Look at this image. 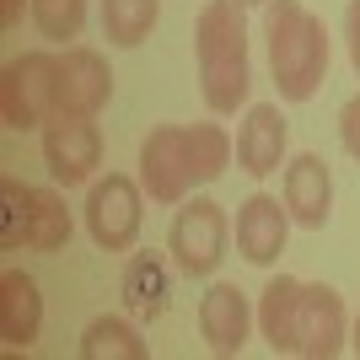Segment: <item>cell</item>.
<instances>
[{"instance_id": "cell-1", "label": "cell", "mask_w": 360, "mask_h": 360, "mask_svg": "<svg viewBox=\"0 0 360 360\" xmlns=\"http://www.w3.org/2000/svg\"><path fill=\"white\" fill-rule=\"evenodd\" d=\"M248 6L242 0H205L194 16V54H199V91L210 113H237L253 86L248 60Z\"/></svg>"}, {"instance_id": "cell-2", "label": "cell", "mask_w": 360, "mask_h": 360, "mask_svg": "<svg viewBox=\"0 0 360 360\" xmlns=\"http://www.w3.org/2000/svg\"><path fill=\"white\" fill-rule=\"evenodd\" d=\"M264 44H269V75L285 103H312L328 75V27L301 0H269L264 6Z\"/></svg>"}, {"instance_id": "cell-3", "label": "cell", "mask_w": 360, "mask_h": 360, "mask_svg": "<svg viewBox=\"0 0 360 360\" xmlns=\"http://www.w3.org/2000/svg\"><path fill=\"white\" fill-rule=\"evenodd\" d=\"M70 205L44 183L0 178V242L6 253H60L70 242Z\"/></svg>"}, {"instance_id": "cell-4", "label": "cell", "mask_w": 360, "mask_h": 360, "mask_svg": "<svg viewBox=\"0 0 360 360\" xmlns=\"http://www.w3.org/2000/svg\"><path fill=\"white\" fill-rule=\"evenodd\" d=\"M226 242H231V221H226V210L205 194L183 199L172 226H167V253H172L178 274H188V280H205V274L221 269Z\"/></svg>"}, {"instance_id": "cell-5", "label": "cell", "mask_w": 360, "mask_h": 360, "mask_svg": "<svg viewBox=\"0 0 360 360\" xmlns=\"http://www.w3.org/2000/svg\"><path fill=\"white\" fill-rule=\"evenodd\" d=\"M54 70H60V54H49V49H27L0 70V119H6V129L27 135V129H44L54 119Z\"/></svg>"}, {"instance_id": "cell-6", "label": "cell", "mask_w": 360, "mask_h": 360, "mask_svg": "<svg viewBox=\"0 0 360 360\" xmlns=\"http://www.w3.org/2000/svg\"><path fill=\"white\" fill-rule=\"evenodd\" d=\"M199 183L194 162V135L188 124H162L140 140V188L150 205H183Z\"/></svg>"}, {"instance_id": "cell-7", "label": "cell", "mask_w": 360, "mask_h": 360, "mask_svg": "<svg viewBox=\"0 0 360 360\" xmlns=\"http://www.w3.org/2000/svg\"><path fill=\"white\" fill-rule=\"evenodd\" d=\"M86 231L103 253H129L146 226V188L129 172H108L86 188Z\"/></svg>"}, {"instance_id": "cell-8", "label": "cell", "mask_w": 360, "mask_h": 360, "mask_svg": "<svg viewBox=\"0 0 360 360\" xmlns=\"http://www.w3.org/2000/svg\"><path fill=\"white\" fill-rule=\"evenodd\" d=\"M113 97V70L97 49L86 44H65L60 70H54V113L65 119H97Z\"/></svg>"}, {"instance_id": "cell-9", "label": "cell", "mask_w": 360, "mask_h": 360, "mask_svg": "<svg viewBox=\"0 0 360 360\" xmlns=\"http://www.w3.org/2000/svg\"><path fill=\"white\" fill-rule=\"evenodd\" d=\"M44 167L54 172L60 188H75V183H86L97 167H103V129L91 119H54L44 124Z\"/></svg>"}, {"instance_id": "cell-10", "label": "cell", "mask_w": 360, "mask_h": 360, "mask_svg": "<svg viewBox=\"0 0 360 360\" xmlns=\"http://www.w3.org/2000/svg\"><path fill=\"white\" fill-rule=\"evenodd\" d=\"M280 199H285V210L296 226L307 231H323L333 215V172L328 162L317 156V150H301L285 162V178H280Z\"/></svg>"}, {"instance_id": "cell-11", "label": "cell", "mask_w": 360, "mask_h": 360, "mask_svg": "<svg viewBox=\"0 0 360 360\" xmlns=\"http://www.w3.org/2000/svg\"><path fill=\"white\" fill-rule=\"evenodd\" d=\"M231 237H237V253L258 269H269L274 258L285 253V237H290V210L285 199L274 194H248L237 205V226H231Z\"/></svg>"}, {"instance_id": "cell-12", "label": "cell", "mask_w": 360, "mask_h": 360, "mask_svg": "<svg viewBox=\"0 0 360 360\" xmlns=\"http://www.w3.org/2000/svg\"><path fill=\"white\" fill-rule=\"evenodd\" d=\"M301 345L296 355L307 360H333L349 345V317H345V296L333 285H301Z\"/></svg>"}, {"instance_id": "cell-13", "label": "cell", "mask_w": 360, "mask_h": 360, "mask_svg": "<svg viewBox=\"0 0 360 360\" xmlns=\"http://www.w3.org/2000/svg\"><path fill=\"white\" fill-rule=\"evenodd\" d=\"M253 323H258V307H248V296L231 280H215L205 290V301H199V333H205V345L215 355H237L248 345Z\"/></svg>"}, {"instance_id": "cell-14", "label": "cell", "mask_w": 360, "mask_h": 360, "mask_svg": "<svg viewBox=\"0 0 360 360\" xmlns=\"http://www.w3.org/2000/svg\"><path fill=\"white\" fill-rule=\"evenodd\" d=\"M237 167L248 178H269L285 167V113L280 103H253L237 129Z\"/></svg>"}, {"instance_id": "cell-15", "label": "cell", "mask_w": 360, "mask_h": 360, "mask_svg": "<svg viewBox=\"0 0 360 360\" xmlns=\"http://www.w3.org/2000/svg\"><path fill=\"white\" fill-rule=\"evenodd\" d=\"M38 328H44V296H38V280L22 269L0 274V345L6 349H32L38 345Z\"/></svg>"}, {"instance_id": "cell-16", "label": "cell", "mask_w": 360, "mask_h": 360, "mask_svg": "<svg viewBox=\"0 0 360 360\" xmlns=\"http://www.w3.org/2000/svg\"><path fill=\"white\" fill-rule=\"evenodd\" d=\"M301 280L296 274H274L269 285L258 290V333L269 339L274 355H296L301 345Z\"/></svg>"}, {"instance_id": "cell-17", "label": "cell", "mask_w": 360, "mask_h": 360, "mask_svg": "<svg viewBox=\"0 0 360 360\" xmlns=\"http://www.w3.org/2000/svg\"><path fill=\"white\" fill-rule=\"evenodd\" d=\"M172 269H178V264H167L162 253H129V264H124V274H119L124 307L135 317H162L167 296H172Z\"/></svg>"}, {"instance_id": "cell-18", "label": "cell", "mask_w": 360, "mask_h": 360, "mask_svg": "<svg viewBox=\"0 0 360 360\" xmlns=\"http://www.w3.org/2000/svg\"><path fill=\"white\" fill-rule=\"evenodd\" d=\"M81 360H146L150 345L140 339V328L129 317H91L81 333Z\"/></svg>"}, {"instance_id": "cell-19", "label": "cell", "mask_w": 360, "mask_h": 360, "mask_svg": "<svg viewBox=\"0 0 360 360\" xmlns=\"http://www.w3.org/2000/svg\"><path fill=\"white\" fill-rule=\"evenodd\" d=\"M162 16V0H103V38L113 49H140Z\"/></svg>"}, {"instance_id": "cell-20", "label": "cell", "mask_w": 360, "mask_h": 360, "mask_svg": "<svg viewBox=\"0 0 360 360\" xmlns=\"http://www.w3.org/2000/svg\"><path fill=\"white\" fill-rule=\"evenodd\" d=\"M32 22L49 44H75L86 27V0H32Z\"/></svg>"}, {"instance_id": "cell-21", "label": "cell", "mask_w": 360, "mask_h": 360, "mask_svg": "<svg viewBox=\"0 0 360 360\" xmlns=\"http://www.w3.org/2000/svg\"><path fill=\"white\" fill-rule=\"evenodd\" d=\"M339 146H345L349 156L360 162V91L349 97L345 108H339Z\"/></svg>"}, {"instance_id": "cell-22", "label": "cell", "mask_w": 360, "mask_h": 360, "mask_svg": "<svg viewBox=\"0 0 360 360\" xmlns=\"http://www.w3.org/2000/svg\"><path fill=\"white\" fill-rule=\"evenodd\" d=\"M345 38H349V65L360 75V0H349V11H345Z\"/></svg>"}, {"instance_id": "cell-23", "label": "cell", "mask_w": 360, "mask_h": 360, "mask_svg": "<svg viewBox=\"0 0 360 360\" xmlns=\"http://www.w3.org/2000/svg\"><path fill=\"white\" fill-rule=\"evenodd\" d=\"M22 11H32V0H0V27H16Z\"/></svg>"}, {"instance_id": "cell-24", "label": "cell", "mask_w": 360, "mask_h": 360, "mask_svg": "<svg viewBox=\"0 0 360 360\" xmlns=\"http://www.w3.org/2000/svg\"><path fill=\"white\" fill-rule=\"evenodd\" d=\"M349 349L360 355V317H355V328H349Z\"/></svg>"}, {"instance_id": "cell-25", "label": "cell", "mask_w": 360, "mask_h": 360, "mask_svg": "<svg viewBox=\"0 0 360 360\" xmlns=\"http://www.w3.org/2000/svg\"><path fill=\"white\" fill-rule=\"evenodd\" d=\"M242 6H269V0H242Z\"/></svg>"}]
</instances>
